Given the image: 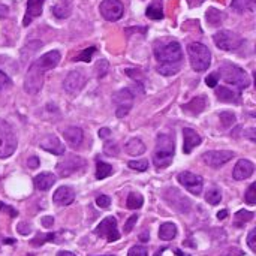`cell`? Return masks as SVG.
Returning a JSON list of instances; mask_svg holds the SVG:
<instances>
[{
    "label": "cell",
    "mask_w": 256,
    "mask_h": 256,
    "mask_svg": "<svg viewBox=\"0 0 256 256\" xmlns=\"http://www.w3.org/2000/svg\"><path fill=\"white\" fill-rule=\"evenodd\" d=\"M219 120H220V124H222V128L228 129V128H231V126L236 123V114H234V112H230V111L220 112V116H219Z\"/></svg>",
    "instance_id": "34"
},
{
    "label": "cell",
    "mask_w": 256,
    "mask_h": 256,
    "mask_svg": "<svg viewBox=\"0 0 256 256\" xmlns=\"http://www.w3.org/2000/svg\"><path fill=\"white\" fill-rule=\"evenodd\" d=\"M232 158H234V153L228 150H210L202 154L204 164H207L212 168H220L222 165L230 162Z\"/></svg>",
    "instance_id": "14"
},
{
    "label": "cell",
    "mask_w": 256,
    "mask_h": 256,
    "mask_svg": "<svg viewBox=\"0 0 256 256\" xmlns=\"http://www.w3.org/2000/svg\"><path fill=\"white\" fill-rule=\"evenodd\" d=\"M177 236V226L171 222H166V224H162L160 228H159V238L164 240V242H170L172 238H176Z\"/></svg>",
    "instance_id": "27"
},
{
    "label": "cell",
    "mask_w": 256,
    "mask_h": 256,
    "mask_svg": "<svg viewBox=\"0 0 256 256\" xmlns=\"http://www.w3.org/2000/svg\"><path fill=\"white\" fill-rule=\"evenodd\" d=\"M219 78H222L226 84H231L234 87H237L238 90L246 88L250 84V80L248 76V74L237 64L234 63H224L219 70Z\"/></svg>",
    "instance_id": "4"
},
{
    "label": "cell",
    "mask_w": 256,
    "mask_h": 256,
    "mask_svg": "<svg viewBox=\"0 0 256 256\" xmlns=\"http://www.w3.org/2000/svg\"><path fill=\"white\" fill-rule=\"evenodd\" d=\"M216 96L220 102H226V104H238L242 100L240 92H236L228 87H218Z\"/></svg>",
    "instance_id": "23"
},
{
    "label": "cell",
    "mask_w": 256,
    "mask_h": 256,
    "mask_svg": "<svg viewBox=\"0 0 256 256\" xmlns=\"http://www.w3.org/2000/svg\"><path fill=\"white\" fill-rule=\"evenodd\" d=\"M213 40H214L216 46L224 51H234L243 45V38L231 30H220V32L214 33Z\"/></svg>",
    "instance_id": "7"
},
{
    "label": "cell",
    "mask_w": 256,
    "mask_h": 256,
    "mask_svg": "<svg viewBox=\"0 0 256 256\" xmlns=\"http://www.w3.org/2000/svg\"><path fill=\"white\" fill-rule=\"evenodd\" d=\"M16 231H18L20 234H22V236H28V234H30V231H32V228H30V225H28V224L21 222V224L18 225Z\"/></svg>",
    "instance_id": "47"
},
{
    "label": "cell",
    "mask_w": 256,
    "mask_h": 256,
    "mask_svg": "<svg viewBox=\"0 0 256 256\" xmlns=\"http://www.w3.org/2000/svg\"><path fill=\"white\" fill-rule=\"evenodd\" d=\"M39 147L42 150H45L48 153H52V154H57V156L64 154V146L60 142V140L56 135H46V136H44L39 141Z\"/></svg>",
    "instance_id": "16"
},
{
    "label": "cell",
    "mask_w": 256,
    "mask_h": 256,
    "mask_svg": "<svg viewBox=\"0 0 256 256\" xmlns=\"http://www.w3.org/2000/svg\"><path fill=\"white\" fill-rule=\"evenodd\" d=\"M201 144V136L190 128H184L183 129V152L186 154L192 153V150L195 147H198Z\"/></svg>",
    "instance_id": "18"
},
{
    "label": "cell",
    "mask_w": 256,
    "mask_h": 256,
    "mask_svg": "<svg viewBox=\"0 0 256 256\" xmlns=\"http://www.w3.org/2000/svg\"><path fill=\"white\" fill-rule=\"evenodd\" d=\"M96 72H98V76H104V75L108 72V62H106V60L98 62V64H96Z\"/></svg>",
    "instance_id": "43"
},
{
    "label": "cell",
    "mask_w": 256,
    "mask_h": 256,
    "mask_svg": "<svg viewBox=\"0 0 256 256\" xmlns=\"http://www.w3.org/2000/svg\"><path fill=\"white\" fill-rule=\"evenodd\" d=\"M136 220H138V216H136V214L130 216V218L126 220V224H124V234H129V232L134 230V226H135Z\"/></svg>",
    "instance_id": "44"
},
{
    "label": "cell",
    "mask_w": 256,
    "mask_h": 256,
    "mask_svg": "<svg viewBox=\"0 0 256 256\" xmlns=\"http://www.w3.org/2000/svg\"><path fill=\"white\" fill-rule=\"evenodd\" d=\"M57 256H76V255H74L72 252H68V250H62V252H58V254H57Z\"/></svg>",
    "instance_id": "56"
},
{
    "label": "cell",
    "mask_w": 256,
    "mask_h": 256,
    "mask_svg": "<svg viewBox=\"0 0 256 256\" xmlns=\"http://www.w3.org/2000/svg\"><path fill=\"white\" fill-rule=\"evenodd\" d=\"M207 98L206 96H196L190 102L183 105V111L190 114V116H200L206 108H207Z\"/></svg>",
    "instance_id": "21"
},
{
    "label": "cell",
    "mask_w": 256,
    "mask_h": 256,
    "mask_svg": "<svg viewBox=\"0 0 256 256\" xmlns=\"http://www.w3.org/2000/svg\"><path fill=\"white\" fill-rule=\"evenodd\" d=\"M248 244L250 248V250H256V230H252L248 236Z\"/></svg>",
    "instance_id": "46"
},
{
    "label": "cell",
    "mask_w": 256,
    "mask_h": 256,
    "mask_svg": "<svg viewBox=\"0 0 256 256\" xmlns=\"http://www.w3.org/2000/svg\"><path fill=\"white\" fill-rule=\"evenodd\" d=\"M207 21H208V24H212V26H219V24L224 21V14H222L220 10L214 9V8H210V9L207 10Z\"/></svg>",
    "instance_id": "32"
},
{
    "label": "cell",
    "mask_w": 256,
    "mask_h": 256,
    "mask_svg": "<svg viewBox=\"0 0 256 256\" xmlns=\"http://www.w3.org/2000/svg\"><path fill=\"white\" fill-rule=\"evenodd\" d=\"M128 256H148V252L144 246H134L130 248Z\"/></svg>",
    "instance_id": "40"
},
{
    "label": "cell",
    "mask_w": 256,
    "mask_h": 256,
    "mask_svg": "<svg viewBox=\"0 0 256 256\" xmlns=\"http://www.w3.org/2000/svg\"><path fill=\"white\" fill-rule=\"evenodd\" d=\"M128 165H129L130 170L138 171V172H144V171H147V168H148V162H147L146 159H142V160H130Z\"/></svg>",
    "instance_id": "36"
},
{
    "label": "cell",
    "mask_w": 256,
    "mask_h": 256,
    "mask_svg": "<svg viewBox=\"0 0 256 256\" xmlns=\"http://www.w3.org/2000/svg\"><path fill=\"white\" fill-rule=\"evenodd\" d=\"M104 152H105L106 154H110V156H116V154L118 153V147H117L116 142L108 141V142L105 144V147H104Z\"/></svg>",
    "instance_id": "42"
},
{
    "label": "cell",
    "mask_w": 256,
    "mask_h": 256,
    "mask_svg": "<svg viewBox=\"0 0 256 256\" xmlns=\"http://www.w3.org/2000/svg\"><path fill=\"white\" fill-rule=\"evenodd\" d=\"M60 58H62L60 52L52 50V51H48L44 56H40L38 60H34L26 74L24 90L30 94H38L44 86L45 72L50 69H54L60 63Z\"/></svg>",
    "instance_id": "1"
},
{
    "label": "cell",
    "mask_w": 256,
    "mask_h": 256,
    "mask_svg": "<svg viewBox=\"0 0 256 256\" xmlns=\"http://www.w3.org/2000/svg\"><path fill=\"white\" fill-rule=\"evenodd\" d=\"M255 3L256 0H232L231 6L237 12H248V10L255 9Z\"/></svg>",
    "instance_id": "31"
},
{
    "label": "cell",
    "mask_w": 256,
    "mask_h": 256,
    "mask_svg": "<svg viewBox=\"0 0 256 256\" xmlns=\"http://www.w3.org/2000/svg\"><path fill=\"white\" fill-rule=\"evenodd\" d=\"M0 212H6V213H9V216H10V218H15V216H18V212H16V210H14L12 207H8V206H4L3 202H0Z\"/></svg>",
    "instance_id": "49"
},
{
    "label": "cell",
    "mask_w": 256,
    "mask_h": 256,
    "mask_svg": "<svg viewBox=\"0 0 256 256\" xmlns=\"http://www.w3.org/2000/svg\"><path fill=\"white\" fill-rule=\"evenodd\" d=\"M74 200H75V192H74V189L69 188V186H62V188H58V189L54 192V195H52V201H54L57 206H69V204L74 202Z\"/></svg>",
    "instance_id": "19"
},
{
    "label": "cell",
    "mask_w": 256,
    "mask_h": 256,
    "mask_svg": "<svg viewBox=\"0 0 256 256\" xmlns=\"http://www.w3.org/2000/svg\"><path fill=\"white\" fill-rule=\"evenodd\" d=\"M51 12L54 14V16L63 20V18H68L72 12V4L69 0H60L57 2L52 8H51Z\"/></svg>",
    "instance_id": "25"
},
{
    "label": "cell",
    "mask_w": 256,
    "mask_h": 256,
    "mask_svg": "<svg viewBox=\"0 0 256 256\" xmlns=\"http://www.w3.org/2000/svg\"><path fill=\"white\" fill-rule=\"evenodd\" d=\"M54 183H56V177L51 172H40L39 176L34 177V186L40 192H45V190L51 189Z\"/></svg>",
    "instance_id": "24"
},
{
    "label": "cell",
    "mask_w": 256,
    "mask_h": 256,
    "mask_svg": "<svg viewBox=\"0 0 256 256\" xmlns=\"http://www.w3.org/2000/svg\"><path fill=\"white\" fill-rule=\"evenodd\" d=\"M52 240H54V234H40L39 237H36V238L32 242V244L39 246V244H44L45 242H52Z\"/></svg>",
    "instance_id": "39"
},
{
    "label": "cell",
    "mask_w": 256,
    "mask_h": 256,
    "mask_svg": "<svg viewBox=\"0 0 256 256\" xmlns=\"http://www.w3.org/2000/svg\"><path fill=\"white\" fill-rule=\"evenodd\" d=\"M177 180L192 195H196V196L201 195L202 186H204V182H202V177L201 176H196V174H194L190 171H183V172L178 174Z\"/></svg>",
    "instance_id": "11"
},
{
    "label": "cell",
    "mask_w": 256,
    "mask_h": 256,
    "mask_svg": "<svg viewBox=\"0 0 256 256\" xmlns=\"http://www.w3.org/2000/svg\"><path fill=\"white\" fill-rule=\"evenodd\" d=\"M244 200H246V202H248L249 206H255L256 204V184L255 183H252V184L249 186V189H248V192H246V195H244Z\"/></svg>",
    "instance_id": "37"
},
{
    "label": "cell",
    "mask_w": 256,
    "mask_h": 256,
    "mask_svg": "<svg viewBox=\"0 0 256 256\" xmlns=\"http://www.w3.org/2000/svg\"><path fill=\"white\" fill-rule=\"evenodd\" d=\"M146 15L152 20H162L164 18V9H162V0H154L146 10Z\"/></svg>",
    "instance_id": "28"
},
{
    "label": "cell",
    "mask_w": 256,
    "mask_h": 256,
    "mask_svg": "<svg viewBox=\"0 0 256 256\" xmlns=\"http://www.w3.org/2000/svg\"><path fill=\"white\" fill-rule=\"evenodd\" d=\"M142 204H144V198H142L141 194H138V192H130V194L128 195V200H126L128 208H130V210H138V208L142 207Z\"/></svg>",
    "instance_id": "30"
},
{
    "label": "cell",
    "mask_w": 256,
    "mask_h": 256,
    "mask_svg": "<svg viewBox=\"0 0 256 256\" xmlns=\"http://www.w3.org/2000/svg\"><path fill=\"white\" fill-rule=\"evenodd\" d=\"M226 216H228V210H222V212L218 213V219H219V220H224Z\"/></svg>",
    "instance_id": "54"
},
{
    "label": "cell",
    "mask_w": 256,
    "mask_h": 256,
    "mask_svg": "<svg viewBox=\"0 0 256 256\" xmlns=\"http://www.w3.org/2000/svg\"><path fill=\"white\" fill-rule=\"evenodd\" d=\"M206 201H207L208 204H212V206H218V204L222 201V194H220V190H219L218 188L208 189L207 194H206Z\"/></svg>",
    "instance_id": "33"
},
{
    "label": "cell",
    "mask_w": 256,
    "mask_h": 256,
    "mask_svg": "<svg viewBox=\"0 0 256 256\" xmlns=\"http://www.w3.org/2000/svg\"><path fill=\"white\" fill-rule=\"evenodd\" d=\"M112 100H114V104H116V116H117L118 118L126 117V116L130 112L132 106H134V94H132V92H130L129 88H122V90H118V92L114 94Z\"/></svg>",
    "instance_id": "8"
},
{
    "label": "cell",
    "mask_w": 256,
    "mask_h": 256,
    "mask_svg": "<svg viewBox=\"0 0 256 256\" xmlns=\"http://www.w3.org/2000/svg\"><path fill=\"white\" fill-rule=\"evenodd\" d=\"M8 6H4V4H0V18H4L6 15H8Z\"/></svg>",
    "instance_id": "53"
},
{
    "label": "cell",
    "mask_w": 256,
    "mask_h": 256,
    "mask_svg": "<svg viewBox=\"0 0 256 256\" xmlns=\"http://www.w3.org/2000/svg\"><path fill=\"white\" fill-rule=\"evenodd\" d=\"M94 234L98 237H102V238H106V242L110 243H114L120 238V232L117 230V220L116 218L112 216H108L105 218L94 230Z\"/></svg>",
    "instance_id": "10"
},
{
    "label": "cell",
    "mask_w": 256,
    "mask_h": 256,
    "mask_svg": "<svg viewBox=\"0 0 256 256\" xmlns=\"http://www.w3.org/2000/svg\"><path fill=\"white\" fill-rule=\"evenodd\" d=\"M10 84V80H9V76L4 74V72H2L0 70V92L4 88V87H8Z\"/></svg>",
    "instance_id": "48"
},
{
    "label": "cell",
    "mask_w": 256,
    "mask_h": 256,
    "mask_svg": "<svg viewBox=\"0 0 256 256\" xmlns=\"http://www.w3.org/2000/svg\"><path fill=\"white\" fill-rule=\"evenodd\" d=\"M63 136H64V141L68 144H70V147H78L82 140H84V134L80 128L76 126H69L63 130Z\"/></svg>",
    "instance_id": "22"
},
{
    "label": "cell",
    "mask_w": 256,
    "mask_h": 256,
    "mask_svg": "<svg viewBox=\"0 0 256 256\" xmlns=\"http://www.w3.org/2000/svg\"><path fill=\"white\" fill-rule=\"evenodd\" d=\"M154 57L159 62L158 72L162 75H176L182 68L183 50L177 40L160 42L154 46Z\"/></svg>",
    "instance_id": "2"
},
{
    "label": "cell",
    "mask_w": 256,
    "mask_h": 256,
    "mask_svg": "<svg viewBox=\"0 0 256 256\" xmlns=\"http://www.w3.org/2000/svg\"><path fill=\"white\" fill-rule=\"evenodd\" d=\"M206 82H207V86L208 87H216L218 86V82H219V74L218 72H213V74H210L207 78H206Z\"/></svg>",
    "instance_id": "45"
},
{
    "label": "cell",
    "mask_w": 256,
    "mask_h": 256,
    "mask_svg": "<svg viewBox=\"0 0 256 256\" xmlns=\"http://www.w3.org/2000/svg\"><path fill=\"white\" fill-rule=\"evenodd\" d=\"M174 150H176V146H174L172 136H170L166 134L158 135L156 150H154V154H153L154 166L158 170H164V168L170 166L172 164V159H174Z\"/></svg>",
    "instance_id": "3"
},
{
    "label": "cell",
    "mask_w": 256,
    "mask_h": 256,
    "mask_svg": "<svg viewBox=\"0 0 256 256\" xmlns=\"http://www.w3.org/2000/svg\"><path fill=\"white\" fill-rule=\"evenodd\" d=\"M112 174V166L106 162H102L98 159L96 162V178L98 180H104L106 177H110Z\"/></svg>",
    "instance_id": "29"
},
{
    "label": "cell",
    "mask_w": 256,
    "mask_h": 256,
    "mask_svg": "<svg viewBox=\"0 0 256 256\" xmlns=\"http://www.w3.org/2000/svg\"><path fill=\"white\" fill-rule=\"evenodd\" d=\"M255 171V165L248 160V159H240L236 166H234V171H232V177L236 180H246L249 178Z\"/></svg>",
    "instance_id": "17"
},
{
    "label": "cell",
    "mask_w": 256,
    "mask_h": 256,
    "mask_svg": "<svg viewBox=\"0 0 256 256\" xmlns=\"http://www.w3.org/2000/svg\"><path fill=\"white\" fill-rule=\"evenodd\" d=\"M126 153H129L130 156H141L146 152V144L140 140V138H130L126 146H124Z\"/></svg>",
    "instance_id": "26"
},
{
    "label": "cell",
    "mask_w": 256,
    "mask_h": 256,
    "mask_svg": "<svg viewBox=\"0 0 256 256\" xmlns=\"http://www.w3.org/2000/svg\"><path fill=\"white\" fill-rule=\"evenodd\" d=\"M254 134H255V129H249V132H248V136H249L252 141H255V136H254Z\"/></svg>",
    "instance_id": "57"
},
{
    "label": "cell",
    "mask_w": 256,
    "mask_h": 256,
    "mask_svg": "<svg viewBox=\"0 0 256 256\" xmlns=\"http://www.w3.org/2000/svg\"><path fill=\"white\" fill-rule=\"evenodd\" d=\"M16 148V136L12 126L0 118V159H6L14 154Z\"/></svg>",
    "instance_id": "6"
},
{
    "label": "cell",
    "mask_w": 256,
    "mask_h": 256,
    "mask_svg": "<svg viewBox=\"0 0 256 256\" xmlns=\"http://www.w3.org/2000/svg\"><path fill=\"white\" fill-rule=\"evenodd\" d=\"M96 52V46H90V48H87V50H84L75 60H81V62H90L92 60V57H93V54Z\"/></svg>",
    "instance_id": "38"
},
{
    "label": "cell",
    "mask_w": 256,
    "mask_h": 256,
    "mask_svg": "<svg viewBox=\"0 0 256 256\" xmlns=\"http://www.w3.org/2000/svg\"><path fill=\"white\" fill-rule=\"evenodd\" d=\"M165 200H166V202L172 208H176L180 213H188L190 210V201L184 195H182L180 190H177L174 188L172 189H168L165 192Z\"/></svg>",
    "instance_id": "15"
},
{
    "label": "cell",
    "mask_w": 256,
    "mask_h": 256,
    "mask_svg": "<svg viewBox=\"0 0 256 256\" xmlns=\"http://www.w3.org/2000/svg\"><path fill=\"white\" fill-rule=\"evenodd\" d=\"M52 224H54V219H52L51 216H46V218H44V219H42V225H44L45 228L52 226Z\"/></svg>",
    "instance_id": "51"
},
{
    "label": "cell",
    "mask_w": 256,
    "mask_h": 256,
    "mask_svg": "<svg viewBox=\"0 0 256 256\" xmlns=\"http://www.w3.org/2000/svg\"><path fill=\"white\" fill-rule=\"evenodd\" d=\"M27 164H28V168L34 170V168H38V166H39V159H38L36 156H30V158H28V160H27Z\"/></svg>",
    "instance_id": "50"
},
{
    "label": "cell",
    "mask_w": 256,
    "mask_h": 256,
    "mask_svg": "<svg viewBox=\"0 0 256 256\" xmlns=\"http://www.w3.org/2000/svg\"><path fill=\"white\" fill-rule=\"evenodd\" d=\"M111 135V130L108 129V128H102V129H99V136L100 138H108Z\"/></svg>",
    "instance_id": "52"
},
{
    "label": "cell",
    "mask_w": 256,
    "mask_h": 256,
    "mask_svg": "<svg viewBox=\"0 0 256 256\" xmlns=\"http://www.w3.org/2000/svg\"><path fill=\"white\" fill-rule=\"evenodd\" d=\"M99 12L106 21H118L123 16L124 8L120 0H102Z\"/></svg>",
    "instance_id": "12"
},
{
    "label": "cell",
    "mask_w": 256,
    "mask_h": 256,
    "mask_svg": "<svg viewBox=\"0 0 256 256\" xmlns=\"http://www.w3.org/2000/svg\"><path fill=\"white\" fill-rule=\"evenodd\" d=\"M110 204H111V198L106 196V195H100V196L96 198V206H98L99 208H108Z\"/></svg>",
    "instance_id": "41"
},
{
    "label": "cell",
    "mask_w": 256,
    "mask_h": 256,
    "mask_svg": "<svg viewBox=\"0 0 256 256\" xmlns=\"http://www.w3.org/2000/svg\"><path fill=\"white\" fill-rule=\"evenodd\" d=\"M254 213L252 212H248V210H240L237 214H236V224H237V226H242L243 224H246V222H250L252 219H254Z\"/></svg>",
    "instance_id": "35"
},
{
    "label": "cell",
    "mask_w": 256,
    "mask_h": 256,
    "mask_svg": "<svg viewBox=\"0 0 256 256\" xmlns=\"http://www.w3.org/2000/svg\"><path fill=\"white\" fill-rule=\"evenodd\" d=\"M140 238H141V242H148V234L147 232H142Z\"/></svg>",
    "instance_id": "58"
},
{
    "label": "cell",
    "mask_w": 256,
    "mask_h": 256,
    "mask_svg": "<svg viewBox=\"0 0 256 256\" xmlns=\"http://www.w3.org/2000/svg\"><path fill=\"white\" fill-rule=\"evenodd\" d=\"M44 3H45V0H27V9H26V15L22 20L24 26H28L34 18H38L42 14Z\"/></svg>",
    "instance_id": "20"
},
{
    "label": "cell",
    "mask_w": 256,
    "mask_h": 256,
    "mask_svg": "<svg viewBox=\"0 0 256 256\" xmlns=\"http://www.w3.org/2000/svg\"><path fill=\"white\" fill-rule=\"evenodd\" d=\"M87 82V76L82 70H72L64 78L63 87L69 94H78Z\"/></svg>",
    "instance_id": "13"
},
{
    "label": "cell",
    "mask_w": 256,
    "mask_h": 256,
    "mask_svg": "<svg viewBox=\"0 0 256 256\" xmlns=\"http://www.w3.org/2000/svg\"><path fill=\"white\" fill-rule=\"evenodd\" d=\"M189 2V4L192 6V8H195V6H200L204 0H188Z\"/></svg>",
    "instance_id": "55"
},
{
    "label": "cell",
    "mask_w": 256,
    "mask_h": 256,
    "mask_svg": "<svg viewBox=\"0 0 256 256\" xmlns=\"http://www.w3.org/2000/svg\"><path fill=\"white\" fill-rule=\"evenodd\" d=\"M188 52H189V60H190L194 70L202 72V70L208 69L210 63H212V52L204 44H201V42L189 44Z\"/></svg>",
    "instance_id": "5"
},
{
    "label": "cell",
    "mask_w": 256,
    "mask_h": 256,
    "mask_svg": "<svg viewBox=\"0 0 256 256\" xmlns=\"http://www.w3.org/2000/svg\"><path fill=\"white\" fill-rule=\"evenodd\" d=\"M86 166V160L80 156L69 154L57 164V172L60 177H69Z\"/></svg>",
    "instance_id": "9"
}]
</instances>
